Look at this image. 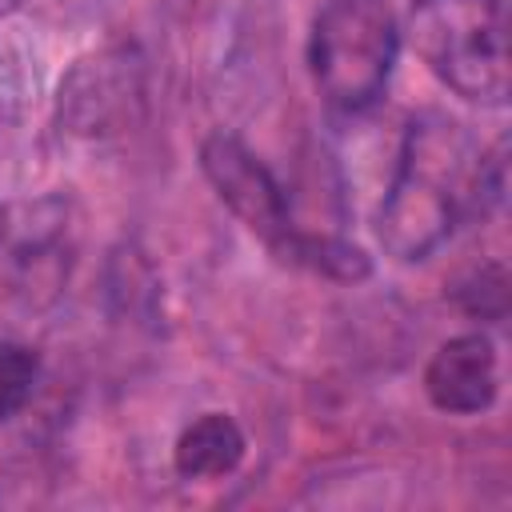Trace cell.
<instances>
[{
    "label": "cell",
    "instance_id": "1",
    "mask_svg": "<svg viewBox=\"0 0 512 512\" xmlns=\"http://www.w3.org/2000/svg\"><path fill=\"white\" fill-rule=\"evenodd\" d=\"M480 192L492 188L484 176V156L472 148L468 132L440 112L416 116L376 216L384 252L396 260H424L448 240Z\"/></svg>",
    "mask_w": 512,
    "mask_h": 512
},
{
    "label": "cell",
    "instance_id": "2",
    "mask_svg": "<svg viewBox=\"0 0 512 512\" xmlns=\"http://www.w3.org/2000/svg\"><path fill=\"white\" fill-rule=\"evenodd\" d=\"M412 48L440 84L476 104L508 100V24L500 0H412Z\"/></svg>",
    "mask_w": 512,
    "mask_h": 512
},
{
    "label": "cell",
    "instance_id": "3",
    "mask_svg": "<svg viewBox=\"0 0 512 512\" xmlns=\"http://www.w3.org/2000/svg\"><path fill=\"white\" fill-rule=\"evenodd\" d=\"M396 48L400 32L384 0H324L312 20L308 64L328 108H372L388 88Z\"/></svg>",
    "mask_w": 512,
    "mask_h": 512
},
{
    "label": "cell",
    "instance_id": "4",
    "mask_svg": "<svg viewBox=\"0 0 512 512\" xmlns=\"http://www.w3.org/2000/svg\"><path fill=\"white\" fill-rule=\"evenodd\" d=\"M200 168H204L208 184L216 188V196L228 204V212L252 236H260L272 248V256H280V248L288 244L296 224H292L284 188L268 172V164L244 140H236L228 132H212L200 144Z\"/></svg>",
    "mask_w": 512,
    "mask_h": 512
},
{
    "label": "cell",
    "instance_id": "5",
    "mask_svg": "<svg viewBox=\"0 0 512 512\" xmlns=\"http://www.w3.org/2000/svg\"><path fill=\"white\" fill-rule=\"evenodd\" d=\"M500 388L496 372V348L484 332H468L456 340H444L428 368H424V392L440 412L452 416H472L492 408Z\"/></svg>",
    "mask_w": 512,
    "mask_h": 512
},
{
    "label": "cell",
    "instance_id": "6",
    "mask_svg": "<svg viewBox=\"0 0 512 512\" xmlns=\"http://www.w3.org/2000/svg\"><path fill=\"white\" fill-rule=\"evenodd\" d=\"M140 100V84H136V68L128 64V56H100L80 64L68 84L60 88V108L68 116V124L76 132H116L128 116V104Z\"/></svg>",
    "mask_w": 512,
    "mask_h": 512
},
{
    "label": "cell",
    "instance_id": "7",
    "mask_svg": "<svg viewBox=\"0 0 512 512\" xmlns=\"http://www.w3.org/2000/svg\"><path fill=\"white\" fill-rule=\"evenodd\" d=\"M244 448L248 440L228 412H204L180 432L172 460L184 480H208V476H228L244 460Z\"/></svg>",
    "mask_w": 512,
    "mask_h": 512
},
{
    "label": "cell",
    "instance_id": "8",
    "mask_svg": "<svg viewBox=\"0 0 512 512\" xmlns=\"http://www.w3.org/2000/svg\"><path fill=\"white\" fill-rule=\"evenodd\" d=\"M280 260L284 264H296V268H308V272H320L328 280H364L372 268H368V256L340 240V236H328V232H308V228H296L288 236V244L280 248Z\"/></svg>",
    "mask_w": 512,
    "mask_h": 512
},
{
    "label": "cell",
    "instance_id": "9",
    "mask_svg": "<svg viewBox=\"0 0 512 512\" xmlns=\"http://www.w3.org/2000/svg\"><path fill=\"white\" fill-rule=\"evenodd\" d=\"M40 356L28 344L0 340V420H12L36 392Z\"/></svg>",
    "mask_w": 512,
    "mask_h": 512
},
{
    "label": "cell",
    "instance_id": "10",
    "mask_svg": "<svg viewBox=\"0 0 512 512\" xmlns=\"http://www.w3.org/2000/svg\"><path fill=\"white\" fill-rule=\"evenodd\" d=\"M504 296H508V280L500 264H488L480 272H472V280L460 288V304L472 316H500L504 312Z\"/></svg>",
    "mask_w": 512,
    "mask_h": 512
},
{
    "label": "cell",
    "instance_id": "11",
    "mask_svg": "<svg viewBox=\"0 0 512 512\" xmlns=\"http://www.w3.org/2000/svg\"><path fill=\"white\" fill-rule=\"evenodd\" d=\"M16 4H20V0H0V16H4V12H12Z\"/></svg>",
    "mask_w": 512,
    "mask_h": 512
}]
</instances>
